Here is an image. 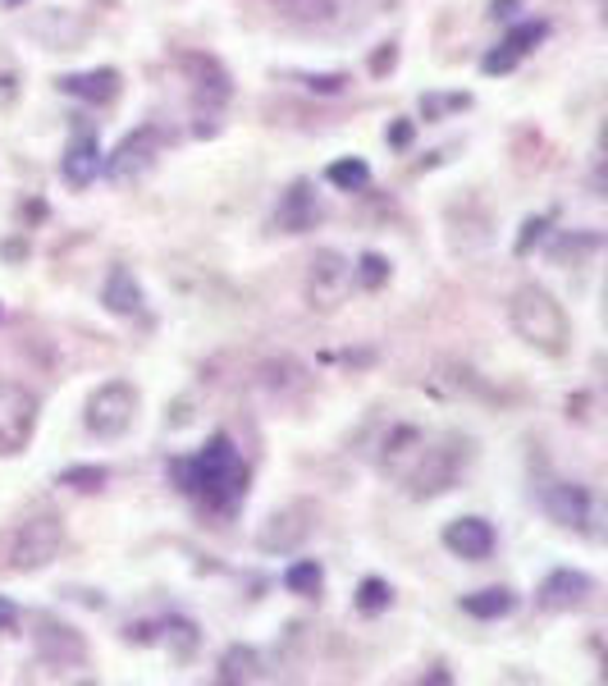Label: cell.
I'll list each match as a JSON object with an SVG mask.
<instances>
[{
    "mask_svg": "<svg viewBox=\"0 0 608 686\" xmlns=\"http://www.w3.org/2000/svg\"><path fill=\"white\" fill-rule=\"evenodd\" d=\"M161 151H165L161 129H151V124H142V129H133V133L124 138V142L110 151V156H106V179H110L115 188H129V184L147 179V174L156 170Z\"/></svg>",
    "mask_w": 608,
    "mask_h": 686,
    "instance_id": "8",
    "label": "cell"
},
{
    "mask_svg": "<svg viewBox=\"0 0 608 686\" xmlns=\"http://www.w3.org/2000/svg\"><path fill=\"white\" fill-rule=\"evenodd\" d=\"M352 284H358V275H352V261L339 257V252L320 247L316 257H312V266H307V279H302V298H307L312 312L329 316V312H339L343 302H348Z\"/></svg>",
    "mask_w": 608,
    "mask_h": 686,
    "instance_id": "5",
    "label": "cell"
},
{
    "mask_svg": "<svg viewBox=\"0 0 608 686\" xmlns=\"http://www.w3.org/2000/svg\"><path fill=\"white\" fill-rule=\"evenodd\" d=\"M471 106V96L467 92H448V96H421V115L425 119H444L453 111H467Z\"/></svg>",
    "mask_w": 608,
    "mask_h": 686,
    "instance_id": "26",
    "label": "cell"
},
{
    "mask_svg": "<svg viewBox=\"0 0 608 686\" xmlns=\"http://www.w3.org/2000/svg\"><path fill=\"white\" fill-rule=\"evenodd\" d=\"M316 220H320V207H316L312 184H293L280 201V211H274V224H280L284 234H307Z\"/></svg>",
    "mask_w": 608,
    "mask_h": 686,
    "instance_id": "17",
    "label": "cell"
},
{
    "mask_svg": "<svg viewBox=\"0 0 608 686\" xmlns=\"http://www.w3.org/2000/svg\"><path fill=\"white\" fill-rule=\"evenodd\" d=\"M284 586H289L293 595H302V600H312V595H320V586H325V568L316 563V558H297V563L284 572Z\"/></svg>",
    "mask_w": 608,
    "mask_h": 686,
    "instance_id": "22",
    "label": "cell"
},
{
    "mask_svg": "<svg viewBox=\"0 0 608 686\" xmlns=\"http://www.w3.org/2000/svg\"><path fill=\"white\" fill-rule=\"evenodd\" d=\"M595 595V581L586 572H576V568H559V572H549L540 581V591H536V604L545 608V614H572V608L581 604H591Z\"/></svg>",
    "mask_w": 608,
    "mask_h": 686,
    "instance_id": "11",
    "label": "cell"
},
{
    "mask_svg": "<svg viewBox=\"0 0 608 686\" xmlns=\"http://www.w3.org/2000/svg\"><path fill=\"white\" fill-rule=\"evenodd\" d=\"M471 463V440H463V435H448V440H440V444H430L425 440V449H421V457H417V467L408 472V486L417 499H430V495H444L453 480L463 476V467Z\"/></svg>",
    "mask_w": 608,
    "mask_h": 686,
    "instance_id": "4",
    "label": "cell"
},
{
    "mask_svg": "<svg viewBox=\"0 0 608 686\" xmlns=\"http://www.w3.org/2000/svg\"><path fill=\"white\" fill-rule=\"evenodd\" d=\"M508 69H517V56H513L508 46H503V50H490V56H486V73H508Z\"/></svg>",
    "mask_w": 608,
    "mask_h": 686,
    "instance_id": "30",
    "label": "cell"
},
{
    "mask_svg": "<svg viewBox=\"0 0 608 686\" xmlns=\"http://www.w3.org/2000/svg\"><path fill=\"white\" fill-rule=\"evenodd\" d=\"M408 138H412V124H394L389 142H394V147H408Z\"/></svg>",
    "mask_w": 608,
    "mask_h": 686,
    "instance_id": "34",
    "label": "cell"
},
{
    "mask_svg": "<svg viewBox=\"0 0 608 686\" xmlns=\"http://www.w3.org/2000/svg\"><path fill=\"white\" fill-rule=\"evenodd\" d=\"M545 513L568 526V531H591L595 522V503H591V490L586 486H572V480H559V486L545 490Z\"/></svg>",
    "mask_w": 608,
    "mask_h": 686,
    "instance_id": "13",
    "label": "cell"
},
{
    "mask_svg": "<svg viewBox=\"0 0 608 686\" xmlns=\"http://www.w3.org/2000/svg\"><path fill=\"white\" fill-rule=\"evenodd\" d=\"M65 549V522L60 518H28L0 531V572H37L46 563H56Z\"/></svg>",
    "mask_w": 608,
    "mask_h": 686,
    "instance_id": "3",
    "label": "cell"
},
{
    "mask_svg": "<svg viewBox=\"0 0 608 686\" xmlns=\"http://www.w3.org/2000/svg\"><path fill=\"white\" fill-rule=\"evenodd\" d=\"M312 526H316V508L312 503H289V508H280V513L266 518V526L257 531V549L293 554L302 540L312 536Z\"/></svg>",
    "mask_w": 608,
    "mask_h": 686,
    "instance_id": "9",
    "label": "cell"
},
{
    "mask_svg": "<svg viewBox=\"0 0 608 686\" xmlns=\"http://www.w3.org/2000/svg\"><path fill=\"white\" fill-rule=\"evenodd\" d=\"M595 247H599L595 234H568L559 247H553V261H568V257L576 261V257H586V252H595Z\"/></svg>",
    "mask_w": 608,
    "mask_h": 686,
    "instance_id": "29",
    "label": "cell"
},
{
    "mask_svg": "<svg viewBox=\"0 0 608 686\" xmlns=\"http://www.w3.org/2000/svg\"><path fill=\"white\" fill-rule=\"evenodd\" d=\"M19 627V608L10 604V600H0V637H5V631H14Z\"/></svg>",
    "mask_w": 608,
    "mask_h": 686,
    "instance_id": "32",
    "label": "cell"
},
{
    "mask_svg": "<svg viewBox=\"0 0 608 686\" xmlns=\"http://www.w3.org/2000/svg\"><path fill=\"white\" fill-rule=\"evenodd\" d=\"M133 417H138V389L124 385V380H110V385H101L87 398L83 426L92 430L96 440H119V435H129Z\"/></svg>",
    "mask_w": 608,
    "mask_h": 686,
    "instance_id": "6",
    "label": "cell"
},
{
    "mask_svg": "<svg viewBox=\"0 0 608 686\" xmlns=\"http://www.w3.org/2000/svg\"><path fill=\"white\" fill-rule=\"evenodd\" d=\"M270 10L307 33H335L348 23V0H270Z\"/></svg>",
    "mask_w": 608,
    "mask_h": 686,
    "instance_id": "10",
    "label": "cell"
},
{
    "mask_svg": "<svg viewBox=\"0 0 608 686\" xmlns=\"http://www.w3.org/2000/svg\"><path fill=\"white\" fill-rule=\"evenodd\" d=\"M307 88H312V92H343L348 79H343V73H312Z\"/></svg>",
    "mask_w": 608,
    "mask_h": 686,
    "instance_id": "31",
    "label": "cell"
},
{
    "mask_svg": "<svg viewBox=\"0 0 608 686\" xmlns=\"http://www.w3.org/2000/svg\"><path fill=\"white\" fill-rule=\"evenodd\" d=\"M463 608H467V614L471 618H508L513 614V608H517V595L508 591V586H490V591H476V595H467L463 600Z\"/></svg>",
    "mask_w": 608,
    "mask_h": 686,
    "instance_id": "21",
    "label": "cell"
},
{
    "mask_svg": "<svg viewBox=\"0 0 608 686\" xmlns=\"http://www.w3.org/2000/svg\"><path fill=\"white\" fill-rule=\"evenodd\" d=\"M224 686H234V682H257L261 677V654L252 650V646H234V650H224L220 659V673H215Z\"/></svg>",
    "mask_w": 608,
    "mask_h": 686,
    "instance_id": "20",
    "label": "cell"
},
{
    "mask_svg": "<svg viewBox=\"0 0 608 686\" xmlns=\"http://www.w3.org/2000/svg\"><path fill=\"white\" fill-rule=\"evenodd\" d=\"M33 646H37V654L46 659V664H56V668L83 664V659H87V646H83V637H79V631H73L69 623H56V618H37Z\"/></svg>",
    "mask_w": 608,
    "mask_h": 686,
    "instance_id": "12",
    "label": "cell"
},
{
    "mask_svg": "<svg viewBox=\"0 0 608 686\" xmlns=\"http://www.w3.org/2000/svg\"><path fill=\"white\" fill-rule=\"evenodd\" d=\"M325 179L335 184V188H343V193H358V188L371 184V165L358 161V156H352V161H335V165L325 170Z\"/></svg>",
    "mask_w": 608,
    "mask_h": 686,
    "instance_id": "23",
    "label": "cell"
},
{
    "mask_svg": "<svg viewBox=\"0 0 608 686\" xmlns=\"http://www.w3.org/2000/svg\"><path fill=\"white\" fill-rule=\"evenodd\" d=\"M389 600H394V591L379 577H366L362 581V591H358V608H362V614H385Z\"/></svg>",
    "mask_w": 608,
    "mask_h": 686,
    "instance_id": "25",
    "label": "cell"
},
{
    "mask_svg": "<svg viewBox=\"0 0 608 686\" xmlns=\"http://www.w3.org/2000/svg\"><path fill=\"white\" fill-rule=\"evenodd\" d=\"M545 33H549V23H545V19H526V23H517V28H513L508 37H503V46H508L513 56L522 60L530 46H540V42H545Z\"/></svg>",
    "mask_w": 608,
    "mask_h": 686,
    "instance_id": "24",
    "label": "cell"
},
{
    "mask_svg": "<svg viewBox=\"0 0 608 686\" xmlns=\"http://www.w3.org/2000/svg\"><path fill=\"white\" fill-rule=\"evenodd\" d=\"M352 275H358L366 289H379V284H385V279H389V261L379 257V252H366V257H362L358 266H352Z\"/></svg>",
    "mask_w": 608,
    "mask_h": 686,
    "instance_id": "27",
    "label": "cell"
},
{
    "mask_svg": "<svg viewBox=\"0 0 608 686\" xmlns=\"http://www.w3.org/2000/svg\"><path fill=\"white\" fill-rule=\"evenodd\" d=\"M169 476L188 499L211 508V513H234L247 499V467L238 449L230 444V435H215L197 457H174Z\"/></svg>",
    "mask_w": 608,
    "mask_h": 686,
    "instance_id": "1",
    "label": "cell"
},
{
    "mask_svg": "<svg viewBox=\"0 0 608 686\" xmlns=\"http://www.w3.org/2000/svg\"><path fill=\"white\" fill-rule=\"evenodd\" d=\"M508 321L517 329V339L530 344L536 352H549V358L568 352V316H563L559 302H553L549 289L522 284L513 293V302H508Z\"/></svg>",
    "mask_w": 608,
    "mask_h": 686,
    "instance_id": "2",
    "label": "cell"
},
{
    "mask_svg": "<svg viewBox=\"0 0 608 686\" xmlns=\"http://www.w3.org/2000/svg\"><path fill=\"white\" fill-rule=\"evenodd\" d=\"M96 170H101V147H96V133L79 129L69 138L65 147V156H60V174H65V184L69 188H87L96 179Z\"/></svg>",
    "mask_w": 608,
    "mask_h": 686,
    "instance_id": "16",
    "label": "cell"
},
{
    "mask_svg": "<svg viewBox=\"0 0 608 686\" xmlns=\"http://www.w3.org/2000/svg\"><path fill=\"white\" fill-rule=\"evenodd\" d=\"M101 302H106V312L115 316H142V289L129 266H115L106 275V289H101Z\"/></svg>",
    "mask_w": 608,
    "mask_h": 686,
    "instance_id": "18",
    "label": "cell"
},
{
    "mask_svg": "<svg viewBox=\"0 0 608 686\" xmlns=\"http://www.w3.org/2000/svg\"><path fill=\"white\" fill-rule=\"evenodd\" d=\"M540 229H545V220H526V234H522L517 252H530V243H536V239H540Z\"/></svg>",
    "mask_w": 608,
    "mask_h": 686,
    "instance_id": "33",
    "label": "cell"
},
{
    "mask_svg": "<svg viewBox=\"0 0 608 686\" xmlns=\"http://www.w3.org/2000/svg\"><path fill=\"white\" fill-rule=\"evenodd\" d=\"M494 545H499V536L486 518H458V522L444 526V549L467 558V563H486L494 554Z\"/></svg>",
    "mask_w": 608,
    "mask_h": 686,
    "instance_id": "14",
    "label": "cell"
},
{
    "mask_svg": "<svg viewBox=\"0 0 608 686\" xmlns=\"http://www.w3.org/2000/svg\"><path fill=\"white\" fill-rule=\"evenodd\" d=\"M60 88L79 101H96V106H106V101L119 96V73L115 69H92V73H69L60 79Z\"/></svg>",
    "mask_w": 608,
    "mask_h": 686,
    "instance_id": "19",
    "label": "cell"
},
{
    "mask_svg": "<svg viewBox=\"0 0 608 686\" xmlns=\"http://www.w3.org/2000/svg\"><path fill=\"white\" fill-rule=\"evenodd\" d=\"M425 449V435L417 426H389L385 449H379V472L394 476V480H408V472L417 467V457Z\"/></svg>",
    "mask_w": 608,
    "mask_h": 686,
    "instance_id": "15",
    "label": "cell"
},
{
    "mask_svg": "<svg viewBox=\"0 0 608 686\" xmlns=\"http://www.w3.org/2000/svg\"><path fill=\"white\" fill-rule=\"evenodd\" d=\"M5 5H23V0H5Z\"/></svg>",
    "mask_w": 608,
    "mask_h": 686,
    "instance_id": "35",
    "label": "cell"
},
{
    "mask_svg": "<svg viewBox=\"0 0 608 686\" xmlns=\"http://www.w3.org/2000/svg\"><path fill=\"white\" fill-rule=\"evenodd\" d=\"M42 398L28 385H0V457H19L33 444Z\"/></svg>",
    "mask_w": 608,
    "mask_h": 686,
    "instance_id": "7",
    "label": "cell"
},
{
    "mask_svg": "<svg viewBox=\"0 0 608 686\" xmlns=\"http://www.w3.org/2000/svg\"><path fill=\"white\" fill-rule=\"evenodd\" d=\"M60 486H73V490L92 495V490L106 486V472H101V467H69V472L60 476Z\"/></svg>",
    "mask_w": 608,
    "mask_h": 686,
    "instance_id": "28",
    "label": "cell"
}]
</instances>
